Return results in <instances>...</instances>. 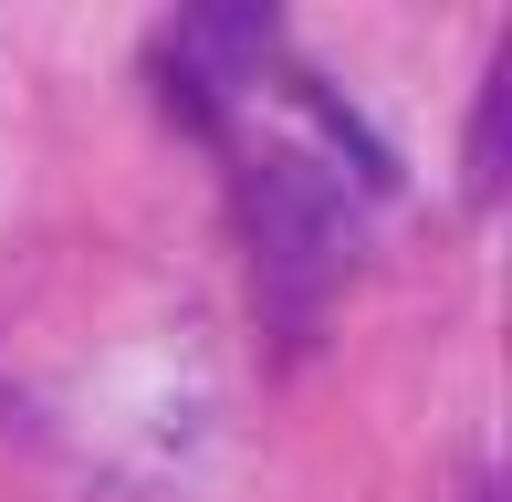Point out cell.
I'll return each mask as SVG.
<instances>
[{
  "instance_id": "cell-1",
  "label": "cell",
  "mask_w": 512,
  "mask_h": 502,
  "mask_svg": "<svg viewBox=\"0 0 512 502\" xmlns=\"http://www.w3.org/2000/svg\"><path fill=\"white\" fill-rule=\"evenodd\" d=\"M241 231H251V283H262V304L304 335L314 314H324V293L345 283V262H356L345 189L314 168V157L262 147V157L241 168Z\"/></svg>"
},
{
  "instance_id": "cell-2",
  "label": "cell",
  "mask_w": 512,
  "mask_h": 502,
  "mask_svg": "<svg viewBox=\"0 0 512 502\" xmlns=\"http://www.w3.org/2000/svg\"><path fill=\"white\" fill-rule=\"evenodd\" d=\"M293 105H304V116L324 126V147H335L345 168H356V189H366V199H387V189H398V147H387V136L366 126L356 105H345L335 84H324V74H293Z\"/></svg>"
},
{
  "instance_id": "cell-3",
  "label": "cell",
  "mask_w": 512,
  "mask_h": 502,
  "mask_svg": "<svg viewBox=\"0 0 512 502\" xmlns=\"http://www.w3.org/2000/svg\"><path fill=\"white\" fill-rule=\"evenodd\" d=\"M502 157H512V42L492 53L481 105H471V157H460V178H471V210H492V199H502Z\"/></svg>"
},
{
  "instance_id": "cell-4",
  "label": "cell",
  "mask_w": 512,
  "mask_h": 502,
  "mask_svg": "<svg viewBox=\"0 0 512 502\" xmlns=\"http://www.w3.org/2000/svg\"><path fill=\"white\" fill-rule=\"evenodd\" d=\"M178 53H220L241 74V63L272 53V11H199V21H178Z\"/></svg>"
},
{
  "instance_id": "cell-5",
  "label": "cell",
  "mask_w": 512,
  "mask_h": 502,
  "mask_svg": "<svg viewBox=\"0 0 512 502\" xmlns=\"http://www.w3.org/2000/svg\"><path fill=\"white\" fill-rule=\"evenodd\" d=\"M157 95H168V116H178V126L220 136V95H209V74H199L189 53H157Z\"/></svg>"
}]
</instances>
